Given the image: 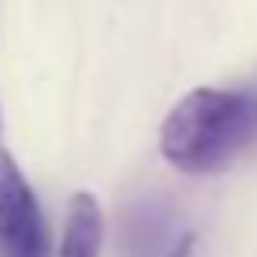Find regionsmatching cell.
<instances>
[{"instance_id":"1","label":"cell","mask_w":257,"mask_h":257,"mask_svg":"<svg viewBox=\"0 0 257 257\" xmlns=\"http://www.w3.org/2000/svg\"><path fill=\"white\" fill-rule=\"evenodd\" d=\"M257 134V95L197 88L183 95L162 123V159L183 173H218Z\"/></svg>"},{"instance_id":"2","label":"cell","mask_w":257,"mask_h":257,"mask_svg":"<svg viewBox=\"0 0 257 257\" xmlns=\"http://www.w3.org/2000/svg\"><path fill=\"white\" fill-rule=\"evenodd\" d=\"M0 257H50V232L36 190L0 148Z\"/></svg>"},{"instance_id":"3","label":"cell","mask_w":257,"mask_h":257,"mask_svg":"<svg viewBox=\"0 0 257 257\" xmlns=\"http://www.w3.org/2000/svg\"><path fill=\"white\" fill-rule=\"evenodd\" d=\"M190 229L183 225L180 211L162 201H141L127 215L123 229V253L127 257H187L190 253Z\"/></svg>"},{"instance_id":"4","label":"cell","mask_w":257,"mask_h":257,"mask_svg":"<svg viewBox=\"0 0 257 257\" xmlns=\"http://www.w3.org/2000/svg\"><path fill=\"white\" fill-rule=\"evenodd\" d=\"M102 246V211L92 194H74L64 222V239L57 257H99Z\"/></svg>"}]
</instances>
